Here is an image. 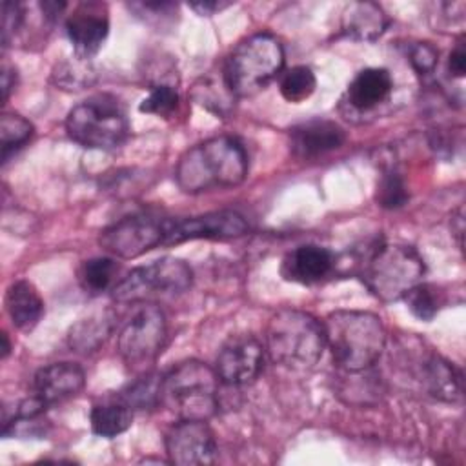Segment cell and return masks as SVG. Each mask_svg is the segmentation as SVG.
<instances>
[{
  "mask_svg": "<svg viewBox=\"0 0 466 466\" xmlns=\"http://www.w3.org/2000/svg\"><path fill=\"white\" fill-rule=\"evenodd\" d=\"M326 346L346 371H362L373 366L386 346V329L380 317L370 311L339 309L322 322Z\"/></svg>",
  "mask_w": 466,
  "mask_h": 466,
  "instance_id": "obj_2",
  "label": "cell"
},
{
  "mask_svg": "<svg viewBox=\"0 0 466 466\" xmlns=\"http://www.w3.org/2000/svg\"><path fill=\"white\" fill-rule=\"evenodd\" d=\"M160 380H162V377L147 373L146 377L129 384L120 393L118 399L122 402H126L131 410H135V408H138V410L153 408L155 404L160 402Z\"/></svg>",
  "mask_w": 466,
  "mask_h": 466,
  "instance_id": "obj_30",
  "label": "cell"
},
{
  "mask_svg": "<svg viewBox=\"0 0 466 466\" xmlns=\"http://www.w3.org/2000/svg\"><path fill=\"white\" fill-rule=\"evenodd\" d=\"M317 87V78L308 66H295L288 69L280 78V95L293 104H299L311 96Z\"/></svg>",
  "mask_w": 466,
  "mask_h": 466,
  "instance_id": "obj_29",
  "label": "cell"
},
{
  "mask_svg": "<svg viewBox=\"0 0 466 466\" xmlns=\"http://www.w3.org/2000/svg\"><path fill=\"white\" fill-rule=\"evenodd\" d=\"M375 200L384 209H399L410 200L404 178L397 171H386L375 189Z\"/></svg>",
  "mask_w": 466,
  "mask_h": 466,
  "instance_id": "obj_31",
  "label": "cell"
},
{
  "mask_svg": "<svg viewBox=\"0 0 466 466\" xmlns=\"http://www.w3.org/2000/svg\"><path fill=\"white\" fill-rule=\"evenodd\" d=\"M410 62L419 75H428L439 62V51L430 42H417L410 49Z\"/></svg>",
  "mask_w": 466,
  "mask_h": 466,
  "instance_id": "obj_33",
  "label": "cell"
},
{
  "mask_svg": "<svg viewBox=\"0 0 466 466\" xmlns=\"http://www.w3.org/2000/svg\"><path fill=\"white\" fill-rule=\"evenodd\" d=\"M166 453L171 464L204 466L217 459V441L206 420H180L166 433Z\"/></svg>",
  "mask_w": 466,
  "mask_h": 466,
  "instance_id": "obj_12",
  "label": "cell"
},
{
  "mask_svg": "<svg viewBox=\"0 0 466 466\" xmlns=\"http://www.w3.org/2000/svg\"><path fill=\"white\" fill-rule=\"evenodd\" d=\"M451 231L457 235V242L462 248V237H464V213H462V208H459L455 211V215L451 217Z\"/></svg>",
  "mask_w": 466,
  "mask_h": 466,
  "instance_id": "obj_39",
  "label": "cell"
},
{
  "mask_svg": "<svg viewBox=\"0 0 466 466\" xmlns=\"http://www.w3.org/2000/svg\"><path fill=\"white\" fill-rule=\"evenodd\" d=\"M5 311L15 328L22 331L33 329L44 313V300L27 280L13 282L5 293Z\"/></svg>",
  "mask_w": 466,
  "mask_h": 466,
  "instance_id": "obj_21",
  "label": "cell"
},
{
  "mask_svg": "<svg viewBox=\"0 0 466 466\" xmlns=\"http://www.w3.org/2000/svg\"><path fill=\"white\" fill-rule=\"evenodd\" d=\"M66 131L82 147L113 149L127 138L129 124L120 102L113 95L100 93L67 113Z\"/></svg>",
  "mask_w": 466,
  "mask_h": 466,
  "instance_id": "obj_7",
  "label": "cell"
},
{
  "mask_svg": "<svg viewBox=\"0 0 466 466\" xmlns=\"http://www.w3.org/2000/svg\"><path fill=\"white\" fill-rule=\"evenodd\" d=\"M178 106V93L171 84H155L149 89V95L140 102L138 111L169 116Z\"/></svg>",
  "mask_w": 466,
  "mask_h": 466,
  "instance_id": "obj_32",
  "label": "cell"
},
{
  "mask_svg": "<svg viewBox=\"0 0 466 466\" xmlns=\"http://www.w3.org/2000/svg\"><path fill=\"white\" fill-rule=\"evenodd\" d=\"M116 262L109 257H95L89 260H84L78 269V282L82 289L89 295H98L106 291L115 275H116Z\"/></svg>",
  "mask_w": 466,
  "mask_h": 466,
  "instance_id": "obj_26",
  "label": "cell"
},
{
  "mask_svg": "<svg viewBox=\"0 0 466 466\" xmlns=\"http://www.w3.org/2000/svg\"><path fill=\"white\" fill-rule=\"evenodd\" d=\"M11 351V344H9V339H7V333H2V359H5Z\"/></svg>",
  "mask_w": 466,
  "mask_h": 466,
  "instance_id": "obj_40",
  "label": "cell"
},
{
  "mask_svg": "<svg viewBox=\"0 0 466 466\" xmlns=\"http://www.w3.org/2000/svg\"><path fill=\"white\" fill-rule=\"evenodd\" d=\"M333 264L335 260L329 249L315 244H304L286 255L280 271L286 280L313 284L322 280L333 269Z\"/></svg>",
  "mask_w": 466,
  "mask_h": 466,
  "instance_id": "obj_17",
  "label": "cell"
},
{
  "mask_svg": "<svg viewBox=\"0 0 466 466\" xmlns=\"http://www.w3.org/2000/svg\"><path fill=\"white\" fill-rule=\"evenodd\" d=\"M167 324L157 304L142 306L118 333V353L131 370L149 366L164 348Z\"/></svg>",
  "mask_w": 466,
  "mask_h": 466,
  "instance_id": "obj_10",
  "label": "cell"
},
{
  "mask_svg": "<svg viewBox=\"0 0 466 466\" xmlns=\"http://www.w3.org/2000/svg\"><path fill=\"white\" fill-rule=\"evenodd\" d=\"M33 124L16 115V113H4L0 118V137H2V160L7 162L9 157L22 147L33 135Z\"/></svg>",
  "mask_w": 466,
  "mask_h": 466,
  "instance_id": "obj_28",
  "label": "cell"
},
{
  "mask_svg": "<svg viewBox=\"0 0 466 466\" xmlns=\"http://www.w3.org/2000/svg\"><path fill=\"white\" fill-rule=\"evenodd\" d=\"M424 384L428 391L441 400H462V373L439 355H431L424 362Z\"/></svg>",
  "mask_w": 466,
  "mask_h": 466,
  "instance_id": "obj_22",
  "label": "cell"
},
{
  "mask_svg": "<svg viewBox=\"0 0 466 466\" xmlns=\"http://www.w3.org/2000/svg\"><path fill=\"white\" fill-rule=\"evenodd\" d=\"M95 76H96V73H95V67L91 66V62L80 58V56L62 60L60 64L55 66V69L51 73L55 86H58L60 89H67V91H80V89L91 86L95 82Z\"/></svg>",
  "mask_w": 466,
  "mask_h": 466,
  "instance_id": "obj_25",
  "label": "cell"
},
{
  "mask_svg": "<svg viewBox=\"0 0 466 466\" xmlns=\"http://www.w3.org/2000/svg\"><path fill=\"white\" fill-rule=\"evenodd\" d=\"M191 96L195 98L197 104H200L202 107H206L208 111H211L218 116H226L233 109L235 95L229 89L222 71H220V76H215V75L202 76L193 86Z\"/></svg>",
  "mask_w": 466,
  "mask_h": 466,
  "instance_id": "obj_23",
  "label": "cell"
},
{
  "mask_svg": "<svg viewBox=\"0 0 466 466\" xmlns=\"http://www.w3.org/2000/svg\"><path fill=\"white\" fill-rule=\"evenodd\" d=\"M266 348L273 362L291 370H309L326 348L324 326L306 311L280 309L268 322Z\"/></svg>",
  "mask_w": 466,
  "mask_h": 466,
  "instance_id": "obj_3",
  "label": "cell"
},
{
  "mask_svg": "<svg viewBox=\"0 0 466 466\" xmlns=\"http://www.w3.org/2000/svg\"><path fill=\"white\" fill-rule=\"evenodd\" d=\"M260 370L262 346L253 337H231L218 351L215 371L224 384H248L260 373Z\"/></svg>",
  "mask_w": 466,
  "mask_h": 466,
  "instance_id": "obj_14",
  "label": "cell"
},
{
  "mask_svg": "<svg viewBox=\"0 0 466 466\" xmlns=\"http://www.w3.org/2000/svg\"><path fill=\"white\" fill-rule=\"evenodd\" d=\"M66 7H67L66 2H55V0H47L40 4V9L47 20H55L56 16H60Z\"/></svg>",
  "mask_w": 466,
  "mask_h": 466,
  "instance_id": "obj_38",
  "label": "cell"
},
{
  "mask_svg": "<svg viewBox=\"0 0 466 466\" xmlns=\"http://www.w3.org/2000/svg\"><path fill=\"white\" fill-rule=\"evenodd\" d=\"M228 5H229V2H193V4H189V7L195 9L198 15H213L215 11H220Z\"/></svg>",
  "mask_w": 466,
  "mask_h": 466,
  "instance_id": "obj_37",
  "label": "cell"
},
{
  "mask_svg": "<svg viewBox=\"0 0 466 466\" xmlns=\"http://www.w3.org/2000/svg\"><path fill=\"white\" fill-rule=\"evenodd\" d=\"M346 142V131L331 120H309L289 131L291 153L309 160L339 149Z\"/></svg>",
  "mask_w": 466,
  "mask_h": 466,
  "instance_id": "obj_15",
  "label": "cell"
},
{
  "mask_svg": "<svg viewBox=\"0 0 466 466\" xmlns=\"http://www.w3.org/2000/svg\"><path fill=\"white\" fill-rule=\"evenodd\" d=\"M115 320H116V315L111 309H100L76 320L69 328V335H67L69 348L82 355L96 351L113 333Z\"/></svg>",
  "mask_w": 466,
  "mask_h": 466,
  "instance_id": "obj_20",
  "label": "cell"
},
{
  "mask_svg": "<svg viewBox=\"0 0 466 466\" xmlns=\"http://www.w3.org/2000/svg\"><path fill=\"white\" fill-rule=\"evenodd\" d=\"M249 231L246 218L231 209L211 211L189 218H171L164 246H177L186 240L208 238V240H228L238 238Z\"/></svg>",
  "mask_w": 466,
  "mask_h": 466,
  "instance_id": "obj_11",
  "label": "cell"
},
{
  "mask_svg": "<svg viewBox=\"0 0 466 466\" xmlns=\"http://www.w3.org/2000/svg\"><path fill=\"white\" fill-rule=\"evenodd\" d=\"M404 300L417 319L431 320L444 304V293L435 284L419 282L404 295Z\"/></svg>",
  "mask_w": 466,
  "mask_h": 466,
  "instance_id": "obj_27",
  "label": "cell"
},
{
  "mask_svg": "<svg viewBox=\"0 0 466 466\" xmlns=\"http://www.w3.org/2000/svg\"><path fill=\"white\" fill-rule=\"evenodd\" d=\"M86 382L84 370L75 362H53L40 368L33 379V390L47 406L75 397Z\"/></svg>",
  "mask_w": 466,
  "mask_h": 466,
  "instance_id": "obj_16",
  "label": "cell"
},
{
  "mask_svg": "<svg viewBox=\"0 0 466 466\" xmlns=\"http://www.w3.org/2000/svg\"><path fill=\"white\" fill-rule=\"evenodd\" d=\"M393 87V80L384 67H366L350 82L346 96L348 104L359 111H368L382 104Z\"/></svg>",
  "mask_w": 466,
  "mask_h": 466,
  "instance_id": "obj_19",
  "label": "cell"
},
{
  "mask_svg": "<svg viewBox=\"0 0 466 466\" xmlns=\"http://www.w3.org/2000/svg\"><path fill=\"white\" fill-rule=\"evenodd\" d=\"M388 24L386 13L375 2H350L340 18L342 33L359 42L377 40Z\"/></svg>",
  "mask_w": 466,
  "mask_h": 466,
  "instance_id": "obj_18",
  "label": "cell"
},
{
  "mask_svg": "<svg viewBox=\"0 0 466 466\" xmlns=\"http://www.w3.org/2000/svg\"><path fill=\"white\" fill-rule=\"evenodd\" d=\"M171 218L158 213H135L104 228L98 244L113 257L137 258L146 251L164 246Z\"/></svg>",
  "mask_w": 466,
  "mask_h": 466,
  "instance_id": "obj_9",
  "label": "cell"
},
{
  "mask_svg": "<svg viewBox=\"0 0 466 466\" xmlns=\"http://www.w3.org/2000/svg\"><path fill=\"white\" fill-rule=\"evenodd\" d=\"M284 49L268 33H257L235 46L228 55L222 75L235 96H251L264 89L282 69Z\"/></svg>",
  "mask_w": 466,
  "mask_h": 466,
  "instance_id": "obj_5",
  "label": "cell"
},
{
  "mask_svg": "<svg viewBox=\"0 0 466 466\" xmlns=\"http://www.w3.org/2000/svg\"><path fill=\"white\" fill-rule=\"evenodd\" d=\"M248 175V155L233 137H213L189 147L178 160L175 178L184 193L238 186Z\"/></svg>",
  "mask_w": 466,
  "mask_h": 466,
  "instance_id": "obj_1",
  "label": "cell"
},
{
  "mask_svg": "<svg viewBox=\"0 0 466 466\" xmlns=\"http://www.w3.org/2000/svg\"><path fill=\"white\" fill-rule=\"evenodd\" d=\"M89 420H91L93 433L111 439L124 433L131 426L133 410L120 399L106 404H96L91 410Z\"/></svg>",
  "mask_w": 466,
  "mask_h": 466,
  "instance_id": "obj_24",
  "label": "cell"
},
{
  "mask_svg": "<svg viewBox=\"0 0 466 466\" xmlns=\"http://www.w3.org/2000/svg\"><path fill=\"white\" fill-rule=\"evenodd\" d=\"M109 31L107 11L104 4L82 2L66 20V33L75 49V56L91 60L98 53Z\"/></svg>",
  "mask_w": 466,
  "mask_h": 466,
  "instance_id": "obj_13",
  "label": "cell"
},
{
  "mask_svg": "<svg viewBox=\"0 0 466 466\" xmlns=\"http://www.w3.org/2000/svg\"><path fill=\"white\" fill-rule=\"evenodd\" d=\"M424 275L422 257L404 244H377L366 257L360 279L380 300L393 302L420 282Z\"/></svg>",
  "mask_w": 466,
  "mask_h": 466,
  "instance_id": "obj_6",
  "label": "cell"
},
{
  "mask_svg": "<svg viewBox=\"0 0 466 466\" xmlns=\"http://www.w3.org/2000/svg\"><path fill=\"white\" fill-rule=\"evenodd\" d=\"M193 280L191 268L175 257H162L146 266L131 269L115 288L113 299L122 304L146 302L178 297L189 289Z\"/></svg>",
  "mask_w": 466,
  "mask_h": 466,
  "instance_id": "obj_8",
  "label": "cell"
},
{
  "mask_svg": "<svg viewBox=\"0 0 466 466\" xmlns=\"http://www.w3.org/2000/svg\"><path fill=\"white\" fill-rule=\"evenodd\" d=\"M2 15V42L7 46L24 22V7L18 2H4Z\"/></svg>",
  "mask_w": 466,
  "mask_h": 466,
  "instance_id": "obj_34",
  "label": "cell"
},
{
  "mask_svg": "<svg viewBox=\"0 0 466 466\" xmlns=\"http://www.w3.org/2000/svg\"><path fill=\"white\" fill-rule=\"evenodd\" d=\"M15 84H16V69L9 64H4V67H2V96H4V100H7L9 91L15 87Z\"/></svg>",
  "mask_w": 466,
  "mask_h": 466,
  "instance_id": "obj_36",
  "label": "cell"
},
{
  "mask_svg": "<svg viewBox=\"0 0 466 466\" xmlns=\"http://www.w3.org/2000/svg\"><path fill=\"white\" fill-rule=\"evenodd\" d=\"M448 71H450L451 76H457V78L464 76V71H466V47H464V40H459L455 49L450 53Z\"/></svg>",
  "mask_w": 466,
  "mask_h": 466,
  "instance_id": "obj_35",
  "label": "cell"
},
{
  "mask_svg": "<svg viewBox=\"0 0 466 466\" xmlns=\"http://www.w3.org/2000/svg\"><path fill=\"white\" fill-rule=\"evenodd\" d=\"M160 402L180 420H208L218 408V375L200 360H184L160 380Z\"/></svg>",
  "mask_w": 466,
  "mask_h": 466,
  "instance_id": "obj_4",
  "label": "cell"
}]
</instances>
